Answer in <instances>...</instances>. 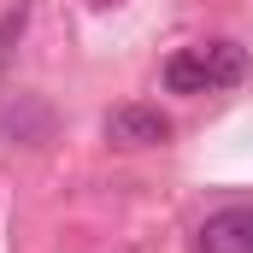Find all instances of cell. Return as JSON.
Masks as SVG:
<instances>
[{"label":"cell","mask_w":253,"mask_h":253,"mask_svg":"<svg viewBox=\"0 0 253 253\" xmlns=\"http://www.w3.org/2000/svg\"><path fill=\"white\" fill-rule=\"evenodd\" d=\"M24 24H30V12H24V6H12V12L0 18V65L12 59V42L24 36Z\"/></svg>","instance_id":"277c9868"},{"label":"cell","mask_w":253,"mask_h":253,"mask_svg":"<svg viewBox=\"0 0 253 253\" xmlns=\"http://www.w3.org/2000/svg\"><path fill=\"white\" fill-rule=\"evenodd\" d=\"M194 253H253V206H224L194 230Z\"/></svg>","instance_id":"3957f363"},{"label":"cell","mask_w":253,"mask_h":253,"mask_svg":"<svg viewBox=\"0 0 253 253\" xmlns=\"http://www.w3.org/2000/svg\"><path fill=\"white\" fill-rule=\"evenodd\" d=\"M106 141L112 147H159V141H171V118L159 106H112L106 112Z\"/></svg>","instance_id":"7a4b0ae2"},{"label":"cell","mask_w":253,"mask_h":253,"mask_svg":"<svg viewBox=\"0 0 253 253\" xmlns=\"http://www.w3.org/2000/svg\"><path fill=\"white\" fill-rule=\"evenodd\" d=\"M248 77V53L236 42H200L165 59V88L171 94H206V88H230Z\"/></svg>","instance_id":"6da1fadb"}]
</instances>
